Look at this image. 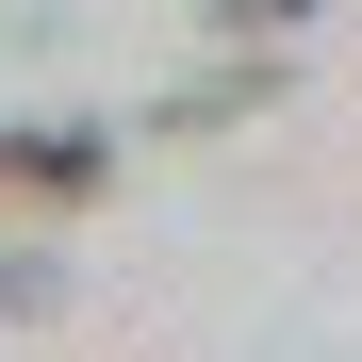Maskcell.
<instances>
[{"instance_id": "cell-3", "label": "cell", "mask_w": 362, "mask_h": 362, "mask_svg": "<svg viewBox=\"0 0 362 362\" xmlns=\"http://www.w3.org/2000/svg\"><path fill=\"white\" fill-rule=\"evenodd\" d=\"M230 17H280V33H296V0H230Z\"/></svg>"}, {"instance_id": "cell-1", "label": "cell", "mask_w": 362, "mask_h": 362, "mask_svg": "<svg viewBox=\"0 0 362 362\" xmlns=\"http://www.w3.org/2000/svg\"><path fill=\"white\" fill-rule=\"evenodd\" d=\"M0 198H33V214L99 198V132H0Z\"/></svg>"}, {"instance_id": "cell-2", "label": "cell", "mask_w": 362, "mask_h": 362, "mask_svg": "<svg viewBox=\"0 0 362 362\" xmlns=\"http://www.w3.org/2000/svg\"><path fill=\"white\" fill-rule=\"evenodd\" d=\"M33 296H49V264H33V247H17V264H0V313H33Z\"/></svg>"}]
</instances>
